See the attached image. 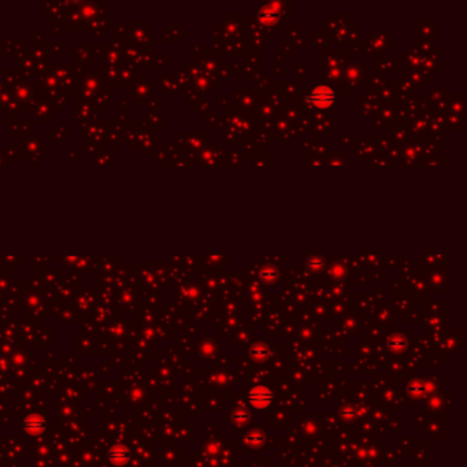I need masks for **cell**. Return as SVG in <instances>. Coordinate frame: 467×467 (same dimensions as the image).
I'll return each instance as SVG.
<instances>
[{
    "mask_svg": "<svg viewBox=\"0 0 467 467\" xmlns=\"http://www.w3.org/2000/svg\"><path fill=\"white\" fill-rule=\"evenodd\" d=\"M22 429L29 436H40L47 430V419L40 414H29L22 421Z\"/></svg>",
    "mask_w": 467,
    "mask_h": 467,
    "instance_id": "6da1fadb",
    "label": "cell"
},
{
    "mask_svg": "<svg viewBox=\"0 0 467 467\" xmlns=\"http://www.w3.org/2000/svg\"><path fill=\"white\" fill-rule=\"evenodd\" d=\"M107 460L108 463H111L112 466L115 467L125 466L130 460V451L126 445L117 444V445H114L108 449Z\"/></svg>",
    "mask_w": 467,
    "mask_h": 467,
    "instance_id": "7a4b0ae2",
    "label": "cell"
},
{
    "mask_svg": "<svg viewBox=\"0 0 467 467\" xmlns=\"http://www.w3.org/2000/svg\"><path fill=\"white\" fill-rule=\"evenodd\" d=\"M310 100L315 104L316 107L327 108L335 103V93L330 88L318 87L312 91Z\"/></svg>",
    "mask_w": 467,
    "mask_h": 467,
    "instance_id": "3957f363",
    "label": "cell"
},
{
    "mask_svg": "<svg viewBox=\"0 0 467 467\" xmlns=\"http://www.w3.org/2000/svg\"><path fill=\"white\" fill-rule=\"evenodd\" d=\"M272 393L263 386H256L249 392V402L255 409H264L272 403Z\"/></svg>",
    "mask_w": 467,
    "mask_h": 467,
    "instance_id": "277c9868",
    "label": "cell"
}]
</instances>
